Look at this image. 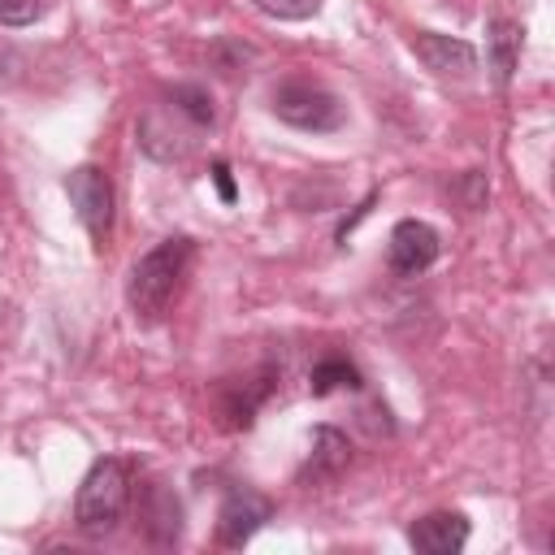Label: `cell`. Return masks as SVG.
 Listing matches in <instances>:
<instances>
[{"mask_svg":"<svg viewBox=\"0 0 555 555\" xmlns=\"http://www.w3.org/2000/svg\"><path fill=\"white\" fill-rule=\"evenodd\" d=\"M386 256H390V269H395V273L416 278V273H425V269L438 260V230H434L429 221L408 217V221H399V225L390 230Z\"/></svg>","mask_w":555,"mask_h":555,"instance_id":"8992f818","label":"cell"},{"mask_svg":"<svg viewBox=\"0 0 555 555\" xmlns=\"http://www.w3.org/2000/svg\"><path fill=\"white\" fill-rule=\"evenodd\" d=\"M269 17H286V22H299V17H312L325 0H256Z\"/></svg>","mask_w":555,"mask_h":555,"instance_id":"4fadbf2b","label":"cell"},{"mask_svg":"<svg viewBox=\"0 0 555 555\" xmlns=\"http://www.w3.org/2000/svg\"><path fill=\"white\" fill-rule=\"evenodd\" d=\"M212 182H217L221 199H225V204H234V178H230V165H225V160H217V165H212Z\"/></svg>","mask_w":555,"mask_h":555,"instance_id":"9a60e30c","label":"cell"},{"mask_svg":"<svg viewBox=\"0 0 555 555\" xmlns=\"http://www.w3.org/2000/svg\"><path fill=\"white\" fill-rule=\"evenodd\" d=\"M412 52L434 69V74H473L477 69V48L468 39H451V35H434V30H421L412 35Z\"/></svg>","mask_w":555,"mask_h":555,"instance_id":"52a82bcc","label":"cell"},{"mask_svg":"<svg viewBox=\"0 0 555 555\" xmlns=\"http://www.w3.org/2000/svg\"><path fill=\"white\" fill-rule=\"evenodd\" d=\"M273 516V503L247 486H234L225 499H221V512H217V538L221 546H243L251 542V533Z\"/></svg>","mask_w":555,"mask_h":555,"instance_id":"5b68a950","label":"cell"},{"mask_svg":"<svg viewBox=\"0 0 555 555\" xmlns=\"http://www.w3.org/2000/svg\"><path fill=\"white\" fill-rule=\"evenodd\" d=\"M191 251H195L191 238L173 234V238H160L152 251H143V256L134 260V269H130V286H126V299H130L134 317L156 321V317L169 308L178 282L186 278Z\"/></svg>","mask_w":555,"mask_h":555,"instance_id":"6da1fadb","label":"cell"},{"mask_svg":"<svg viewBox=\"0 0 555 555\" xmlns=\"http://www.w3.org/2000/svg\"><path fill=\"white\" fill-rule=\"evenodd\" d=\"M191 121H199V126H208L212 121V100H208V91L204 87H191V82H182V87H173V95H169Z\"/></svg>","mask_w":555,"mask_h":555,"instance_id":"7c38bea8","label":"cell"},{"mask_svg":"<svg viewBox=\"0 0 555 555\" xmlns=\"http://www.w3.org/2000/svg\"><path fill=\"white\" fill-rule=\"evenodd\" d=\"M308 386H312V395H330V390H356L360 386V373H356V364H347L343 356H330V360H321L317 369H312V377H308Z\"/></svg>","mask_w":555,"mask_h":555,"instance_id":"8fae6325","label":"cell"},{"mask_svg":"<svg viewBox=\"0 0 555 555\" xmlns=\"http://www.w3.org/2000/svg\"><path fill=\"white\" fill-rule=\"evenodd\" d=\"M65 195L78 212V221L87 225V234L104 247L108 230H113V182L100 165H78L65 173Z\"/></svg>","mask_w":555,"mask_h":555,"instance_id":"277c9868","label":"cell"},{"mask_svg":"<svg viewBox=\"0 0 555 555\" xmlns=\"http://www.w3.org/2000/svg\"><path fill=\"white\" fill-rule=\"evenodd\" d=\"M126 503H130V468L121 460H100V464H91V473L78 486L74 520H78L82 533L104 538L121 525Z\"/></svg>","mask_w":555,"mask_h":555,"instance_id":"7a4b0ae2","label":"cell"},{"mask_svg":"<svg viewBox=\"0 0 555 555\" xmlns=\"http://www.w3.org/2000/svg\"><path fill=\"white\" fill-rule=\"evenodd\" d=\"M516 52H520V26L494 17V22H490V65H494V78H499V82L512 78Z\"/></svg>","mask_w":555,"mask_h":555,"instance_id":"30bf717a","label":"cell"},{"mask_svg":"<svg viewBox=\"0 0 555 555\" xmlns=\"http://www.w3.org/2000/svg\"><path fill=\"white\" fill-rule=\"evenodd\" d=\"M0 69H4V52H0Z\"/></svg>","mask_w":555,"mask_h":555,"instance_id":"2e32d148","label":"cell"},{"mask_svg":"<svg viewBox=\"0 0 555 555\" xmlns=\"http://www.w3.org/2000/svg\"><path fill=\"white\" fill-rule=\"evenodd\" d=\"M273 113H278L286 126L312 130V134L343 126V104H338V95L325 91V87H317V82H304V78L282 82V87L273 91Z\"/></svg>","mask_w":555,"mask_h":555,"instance_id":"3957f363","label":"cell"},{"mask_svg":"<svg viewBox=\"0 0 555 555\" xmlns=\"http://www.w3.org/2000/svg\"><path fill=\"white\" fill-rule=\"evenodd\" d=\"M351 464V442L343 429L334 425H321L312 434V451H308V464H304V481H330L338 477L343 468Z\"/></svg>","mask_w":555,"mask_h":555,"instance_id":"9c48e42d","label":"cell"},{"mask_svg":"<svg viewBox=\"0 0 555 555\" xmlns=\"http://www.w3.org/2000/svg\"><path fill=\"white\" fill-rule=\"evenodd\" d=\"M39 17V0H0V26H30Z\"/></svg>","mask_w":555,"mask_h":555,"instance_id":"5bb4252c","label":"cell"},{"mask_svg":"<svg viewBox=\"0 0 555 555\" xmlns=\"http://www.w3.org/2000/svg\"><path fill=\"white\" fill-rule=\"evenodd\" d=\"M408 542L425 555H455L468 542V520L460 512H429L408 529Z\"/></svg>","mask_w":555,"mask_h":555,"instance_id":"ba28073f","label":"cell"}]
</instances>
